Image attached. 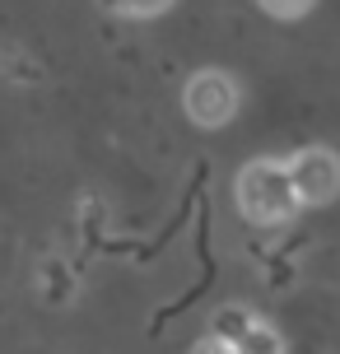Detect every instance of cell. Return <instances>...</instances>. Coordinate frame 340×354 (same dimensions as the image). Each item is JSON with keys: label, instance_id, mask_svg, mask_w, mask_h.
<instances>
[{"label": "cell", "instance_id": "2", "mask_svg": "<svg viewBox=\"0 0 340 354\" xmlns=\"http://www.w3.org/2000/svg\"><path fill=\"white\" fill-rule=\"evenodd\" d=\"M182 103H187V117L196 126H224L238 112V84L224 71H200L187 80Z\"/></svg>", "mask_w": 340, "mask_h": 354}, {"label": "cell", "instance_id": "6", "mask_svg": "<svg viewBox=\"0 0 340 354\" xmlns=\"http://www.w3.org/2000/svg\"><path fill=\"white\" fill-rule=\"evenodd\" d=\"M98 5L122 10V15H159V10H168V5H173V0H98Z\"/></svg>", "mask_w": 340, "mask_h": 354}, {"label": "cell", "instance_id": "4", "mask_svg": "<svg viewBox=\"0 0 340 354\" xmlns=\"http://www.w3.org/2000/svg\"><path fill=\"white\" fill-rule=\"evenodd\" d=\"M233 354H285V340L275 336L266 322H252V331L233 345Z\"/></svg>", "mask_w": 340, "mask_h": 354}, {"label": "cell", "instance_id": "1", "mask_svg": "<svg viewBox=\"0 0 340 354\" xmlns=\"http://www.w3.org/2000/svg\"><path fill=\"white\" fill-rule=\"evenodd\" d=\"M238 210L247 224H261V229H275L299 214V192H294V177H289V163L275 159H252L243 173H238Z\"/></svg>", "mask_w": 340, "mask_h": 354}, {"label": "cell", "instance_id": "7", "mask_svg": "<svg viewBox=\"0 0 340 354\" xmlns=\"http://www.w3.org/2000/svg\"><path fill=\"white\" fill-rule=\"evenodd\" d=\"M191 354H233V345H229V340H219V336H205Z\"/></svg>", "mask_w": 340, "mask_h": 354}, {"label": "cell", "instance_id": "5", "mask_svg": "<svg viewBox=\"0 0 340 354\" xmlns=\"http://www.w3.org/2000/svg\"><path fill=\"white\" fill-rule=\"evenodd\" d=\"M266 15H275V19H299V15H308L317 0H256Z\"/></svg>", "mask_w": 340, "mask_h": 354}, {"label": "cell", "instance_id": "3", "mask_svg": "<svg viewBox=\"0 0 340 354\" xmlns=\"http://www.w3.org/2000/svg\"><path fill=\"white\" fill-rule=\"evenodd\" d=\"M289 177H294V192H299V205H326L336 201L340 192V159L322 145L312 149H299L289 159Z\"/></svg>", "mask_w": 340, "mask_h": 354}]
</instances>
